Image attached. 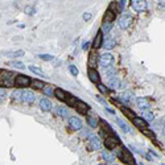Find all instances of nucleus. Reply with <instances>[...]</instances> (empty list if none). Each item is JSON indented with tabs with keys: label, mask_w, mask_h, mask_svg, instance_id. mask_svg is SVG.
I'll return each mask as SVG.
<instances>
[{
	"label": "nucleus",
	"mask_w": 165,
	"mask_h": 165,
	"mask_svg": "<svg viewBox=\"0 0 165 165\" xmlns=\"http://www.w3.org/2000/svg\"><path fill=\"white\" fill-rule=\"evenodd\" d=\"M67 95H69V94H66L62 89H56V90H54V96H56L57 99H59V101H62V102L66 101Z\"/></svg>",
	"instance_id": "obj_14"
},
{
	"label": "nucleus",
	"mask_w": 165,
	"mask_h": 165,
	"mask_svg": "<svg viewBox=\"0 0 165 165\" xmlns=\"http://www.w3.org/2000/svg\"><path fill=\"white\" fill-rule=\"evenodd\" d=\"M116 144H119V141L115 140V139H112V137H107L106 140H104V147H106L107 149L116 148Z\"/></svg>",
	"instance_id": "obj_13"
},
{
	"label": "nucleus",
	"mask_w": 165,
	"mask_h": 165,
	"mask_svg": "<svg viewBox=\"0 0 165 165\" xmlns=\"http://www.w3.org/2000/svg\"><path fill=\"white\" fill-rule=\"evenodd\" d=\"M87 124H89V127H91V128H96V125H98V119H96L95 116H87Z\"/></svg>",
	"instance_id": "obj_26"
},
{
	"label": "nucleus",
	"mask_w": 165,
	"mask_h": 165,
	"mask_svg": "<svg viewBox=\"0 0 165 165\" xmlns=\"http://www.w3.org/2000/svg\"><path fill=\"white\" fill-rule=\"evenodd\" d=\"M89 141H90L91 148L93 149H101L102 144H101V140H99V137L96 135H90L89 136Z\"/></svg>",
	"instance_id": "obj_8"
},
{
	"label": "nucleus",
	"mask_w": 165,
	"mask_h": 165,
	"mask_svg": "<svg viewBox=\"0 0 165 165\" xmlns=\"http://www.w3.org/2000/svg\"><path fill=\"white\" fill-rule=\"evenodd\" d=\"M13 78V73L11 72H1V86L4 87H11L12 85H15V79Z\"/></svg>",
	"instance_id": "obj_2"
},
{
	"label": "nucleus",
	"mask_w": 165,
	"mask_h": 165,
	"mask_svg": "<svg viewBox=\"0 0 165 165\" xmlns=\"http://www.w3.org/2000/svg\"><path fill=\"white\" fill-rule=\"evenodd\" d=\"M115 44H116V41H115L114 38L107 37L106 40L103 41V48H104V49H112V48L115 46Z\"/></svg>",
	"instance_id": "obj_21"
},
{
	"label": "nucleus",
	"mask_w": 165,
	"mask_h": 165,
	"mask_svg": "<svg viewBox=\"0 0 165 165\" xmlns=\"http://www.w3.org/2000/svg\"><path fill=\"white\" fill-rule=\"evenodd\" d=\"M7 95H8L7 91L4 90V89H0V101H4V99L7 98Z\"/></svg>",
	"instance_id": "obj_41"
},
{
	"label": "nucleus",
	"mask_w": 165,
	"mask_h": 165,
	"mask_svg": "<svg viewBox=\"0 0 165 165\" xmlns=\"http://www.w3.org/2000/svg\"><path fill=\"white\" fill-rule=\"evenodd\" d=\"M95 64H96V54H95V52H94L90 56V65H95Z\"/></svg>",
	"instance_id": "obj_42"
},
{
	"label": "nucleus",
	"mask_w": 165,
	"mask_h": 165,
	"mask_svg": "<svg viewBox=\"0 0 165 165\" xmlns=\"http://www.w3.org/2000/svg\"><path fill=\"white\" fill-rule=\"evenodd\" d=\"M144 156H145V157H147V160H149V161H153V159H154L153 154H152L151 152H149V153H145Z\"/></svg>",
	"instance_id": "obj_46"
},
{
	"label": "nucleus",
	"mask_w": 165,
	"mask_h": 165,
	"mask_svg": "<svg viewBox=\"0 0 165 165\" xmlns=\"http://www.w3.org/2000/svg\"><path fill=\"white\" fill-rule=\"evenodd\" d=\"M98 64L101 65L102 67L107 69V67L112 66V64H114V57H112V54H110V53H103L102 56H99Z\"/></svg>",
	"instance_id": "obj_1"
},
{
	"label": "nucleus",
	"mask_w": 165,
	"mask_h": 165,
	"mask_svg": "<svg viewBox=\"0 0 165 165\" xmlns=\"http://www.w3.org/2000/svg\"><path fill=\"white\" fill-rule=\"evenodd\" d=\"M141 132H143L144 135H147L148 137H151V139H156V133L152 132V131H148V130H145V128H143V130H141Z\"/></svg>",
	"instance_id": "obj_36"
},
{
	"label": "nucleus",
	"mask_w": 165,
	"mask_h": 165,
	"mask_svg": "<svg viewBox=\"0 0 165 165\" xmlns=\"http://www.w3.org/2000/svg\"><path fill=\"white\" fill-rule=\"evenodd\" d=\"M65 102L67 103V106H70V107H75V106H77V103H78L79 101H78L77 96L70 95V94H69V95H67V98H66V101H65Z\"/></svg>",
	"instance_id": "obj_20"
},
{
	"label": "nucleus",
	"mask_w": 165,
	"mask_h": 165,
	"mask_svg": "<svg viewBox=\"0 0 165 165\" xmlns=\"http://www.w3.org/2000/svg\"><path fill=\"white\" fill-rule=\"evenodd\" d=\"M136 104H137V107L139 108H141V110H148L149 107V103H148V101L147 99H144V98H137L136 99Z\"/></svg>",
	"instance_id": "obj_17"
},
{
	"label": "nucleus",
	"mask_w": 165,
	"mask_h": 165,
	"mask_svg": "<svg viewBox=\"0 0 165 165\" xmlns=\"http://www.w3.org/2000/svg\"><path fill=\"white\" fill-rule=\"evenodd\" d=\"M119 156H120L123 162H125V164H128V165H135V159H133L132 154H131L127 149H122V151L119 152Z\"/></svg>",
	"instance_id": "obj_5"
},
{
	"label": "nucleus",
	"mask_w": 165,
	"mask_h": 165,
	"mask_svg": "<svg viewBox=\"0 0 165 165\" xmlns=\"http://www.w3.org/2000/svg\"><path fill=\"white\" fill-rule=\"evenodd\" d=\"M118 24H119L120 29H127V28L132 24V17H131V15H123V16L119 19Z\"/></svg>",
	"instance_id": "obj_7"
},
{
	"label": "nucleus",
	"mask_w": 165,
	"mask_h": 165,
	"mask_svg": "<svg viewBox=\"0 0 165 165\" xmlns=\"http://www.w3.org/2000/svg\"><path fill=\"white\" fill-rule=\"evenodd\" d=\"M143 119H145L147 122H151V120L154 119V116H153V114H152V112H149V111H143Z\"/></svg>",
	"instance_id": "obj_33"
},
{
	"label": "nucleus",
	"mask_w": 165,
	"mask_h": 165,
	"mask_svg": "<svg viewBox=\"0 0 165 165\" xmlns=\"http://www.w3.org/2000/svg\"><path fill=\"white\" fill-rule=\"evenodd\" d=\"M102 157H103L106 161H108V162H112L115 160V156L112 153H110V152H107V151H103L102 152Z\"/></svg>",
	"instance_id": "obj_25"
},
{
	"label": "nucleus",
	"mask_w": 165,
	"mask_h": 165,
	"mask_svg": "<svg viewBox=\"0 0 165 165\" xmlns=\"http://www.w3.org/2000/svg\"><path fill=\"white\" fill-rule=\"evenodd\" d=\"M162 133H164V135H165V127L162 128Z\"/></svg>",
	"instance_id": "obj_52"
},
{
	"label": "nucleus",
	"mask_w": 165,
	"mask_h": 165,
	"mask_svg": "<svg viewBox=\"0 0 165 165\" xmlns=\"http://www.w3.org/2000/svg\"><path fill=\"white\" fill-rule=\"evenodd\" d=\"M132 8L136 12H144L148 8V4L145 0H132Z\"/></svg>",
	"instance_id": "obj_6"
},
{
	"label": "nucleus",
	"mask_w": 165,
	"mask_h": 165,
	"mask_svg": "<svg viewBox=\"0 0 165 165\" xmlns=\"http://www.w3.org/2000/svg\"><path fill=\"white\" fill-rule=\"evenodd\" d=\"M21 95H23L21 90H15L13 94H12V98L13 99H21Z\"/></svg>",
	"instance_id": "obj_37"
},
{
	"label": "nucleus",
	"mask_w": 165,
	"mask_h": 165,
	"mask_svg": "<svg viewBox=\"0 0 165 165\" xmlns=\"http://www.w3.org/2000/svg\"><path fill=\"white\" fill-rule=\"evenodd\" d=\"M25 13L27 15H35V8H32V7H27V8H25Z\"/></svg>",
	"instance_id": "obj_43"
},
{
	"label": "nucleus",
	"mask_w": 165,
	"mask_h": 165,
	"mask_svg": "<svg viewBox=\"0 0 165 165\" xmlns=\"http://www.w3.org/2000/svg\"><path fill=\"white\" fill-rule=\"evenodd\" d=\"M89 78H90L91 82L94 83H99L101 82V77H99V73L95 69H90L89 70Z\"/></svg>",
	"instance_id": "obj_12"
},
{
	"label": "nucleus",
	"mask_w": 165,
	"mask_h": 165,
	"mask_svg": "<svg viewBox=\"0 0 165 165\" xmlns=\"http://www.w3.org/2000/svg\"><path fill=\"white\" fill-rule=\"evenodd\" d=\"M30 82H32V79H30L29 77H27V75H17L16 78H15V85L17 86V87H27V86L30 85Z\"/></svg>",
	"instance_id": "obj_3"
},
{
	"label": "nucleus",
	"mask_w": 165,
	"mask_h": 165,
	"mask_svg": "<svg viewBox=\"0 0 165 165\" xmlns=\"http://www.w3.org/2000/svg\"><path fill=\"white\" fill-rule=\"evenodd\" d=\"M7 56H8V57H13V58L23 57V56H24V50H17V52H13V53H8Z\"/></svg>",
	"instance_id": "obj_34"
},
{
	"label": "nucleus",
	"mask_w": 165,
	"mask_h": 165,
	"mask_svg": "<svg viewBox=\"0 0 165 165\" xmlns=\"http://www.w3.org/2000/svg\"><path fill=\"white\" fill-rule=\"evenodd\" d=\"M20 101L25 104H33L36 101V95H35V93L30 90L23 91V95H21V99H20Z\"/></svg>",
	"instance_id": "obj_4"
},
{
	"label": "nucleus",
	"mask_w": 165,
	"mask_h": 165,
	"mask_svg": "<svg viewBox=\"0 0 165 165\" xmlns=\"http://www.w3.org/2000/svg\"><path fill=\"white\" fill-rule=\"evenodd\" d=\"M9 65H11V66H13L15 69H20V70H24V69H25V65H24V62H21V61H17V59H16V61H12Z\"/></svg>",
	"instance_id": "obj_27"
},
{
	"label": "nucleus",
	"mask_w": 165,
	"mask_h": 165,
	"mask_svg": "<svg viewBox=\"0 0 165 165\" xmlns=\"http://www.w3.org/2000/svg\"><path fill=\"white\" fill-rule=\"evenodd\" d=\"M141 165H143V164H141Z\"/></svg>",
	"instance_id": "obj_54"
},
{
	"label": "nucleus",
	"mask_w": 165,
	"mask_h": 165,
	"mask_svg": "<svg viewBox=\"0 0 165 165\" xmlns=\"http://www.w3.org/2000/svg\"><path fill=\"white\" fill-rule=\"evenodd\" d=\"M116 123H118V125H119V127L122 128L123 131H124V132H131V130H130V128H128V125L125 124V123L123 122V120H120V119H116Z\"/></svg>",
	"instance_id": "obj_30"
},
{
	"label": "nucleus",
	"mask_w": 165,
	"mask_h": 165,
	"mask_svg": "<svg viewBox=\"0 0 165 165\" xmlns=\"http://www.w3.org/2000/svg\"><path fill=\"white\" fill-rule=\"evenodd\" d=\"M132 122H133V124H135L136 127L141 128V130H143V128H147V127H148V124H147V120L143 119V118H137V116H136L135 119L132 120Z\"/></svg>",
	"instance_id": "obj_15"
},
{
	"label": "nucleus",
	"mask_w": 165,
	"mask_h": 165,
	"mask_svg": "<svg viewBox=\"0 0 165 165\" xmlns=\"http://www.w3.org/2000/svg\"><path fill=\"white\" fill-rule=\"evenodd\" d=\"M30 86H32L33 89H37V90H42V89L45 87V83H44L42 81L32 79V82H30Z\"/></svg>",
	"instance_id": "obj_23"
},
{
	"label": "nucleus",
	"mask_w": 165,
	"mask_h": 165,
	"mask_svg": "<svg viewBox=\"0 0 165 165\" xmlns=\"http://www.w3.org/2000/svg\"><path fill=\"white\" fill-rule=\"evenodd\" d=\"M112 165H116V164H112Z\"/></svg>",
	"instance_id": "obj_53"
},
{
	"label": "nucleus",
	"mask_w": 165,
	"mask_h": 165,
	"mask_svg": "<svg viewBox=\"0 0 165 165\" xmlns=\"http://www.w3.org/2000/svg\"><path fill=\"white\" fill-rule=\"evenodd\" d=\"M101 46H102V29L96 33L95 38H94V41H93V48L94 49H98V48H101Z\"/></svg>",
	"instance_id": "obj_18"
},
{
	"label": "nucleus",
	"mask_w": 165,
	"mask_h": 165,
	"mask_svg": "<svg viewBox=\"0 0 165 165\" xmlns=\"http://www.w3.org/2000/svg\"><path fill=\"white\" fill-rule=\"evenodd\" d=\"M112 27H114V23H103V25H102V32L108 33L110 30L112 29Z\"/></svg>",
	"instance_id": "obj_29"
},
{
	"label": "nucleus",
	"mask_w": 165,
	"mask_h": 165,
	"mask_svg": "<svg viewBox=\"0 0 165 165\" xmlns=\"http://www.w3.org/2000/svg\"><path fill=\"white\" fill-rule=\"evenodd\" d=\"M96 86H98V90H99V91H102L103 94H106V93H107V89L104 87L103 85H96Z\"/></svg>",
	"instance_id": "obj_45"
},
{
	"label": "nucleus",
	"mask_w": 165,
	"mask_h": 165,
	"mask_svg": "<svg viewBox=\"0 0 165 165\" xmlns=\"http://www.w3.org/2000/svg\"><path fill=\"white\" fill-rule=\"evenodd\" d=\"M29 70L30 72H33L35 74H37V75H41V77H44V73H42V70L41 69H38V67H36V66H29Z\"/></svg>",
	"instance_id": "obj_35"
},
{
	"label": "nucleus",
	"mask_w": 165,
	"mask_h": 165,
	"mask_svg": "<svg viewBox=\"0 0 165 165\" xmlns=\"http://www.w3.org/2000/svg\"><path fill=\"white\" fill-rule=\"evenodd\" d=\"M128 4V0H116V6H118V9L120 11H124V8L127 7Z\"/></svg>",
	"instance_id": "obj_28"
},
{
	"label": "nucleus",
	"mask_w": 165,
	"mask_h": 165,
	"mask_svg": "<svg viewBox=\"0 0 165 165\" xmlns=\"http://www.w3.org/2000/svg\"><path fill=\"white\" fill-rule=\"evenodd\" d=\"M120 108H122V112H123V114H124L127 118H130V119H132V120L136 118V114L132 111V110L127 108V107H120Z\"/></svg>",
	"instance_id": "obj_24"
},
{
	"label": "nucleus",
	"mask_w": 165,
	"mask_h": 165,
	"mask_svg": "<svg viewBox=\"0 0 165 165\" xmlns=\"http://www.w3.org/2000/svg\"><path fill=\"white\" fill-rule=\"evenodd\" d=\"M87 46H89V42H86L85 45H83V50H86V49H87Z\"/></svg>",
	"instance_id": "obj_49"
},
{
	"label": "nucleus",
	"mask_w": 165,
	"mask_h": 165,
	"mask_svg": "<svg viewBox=\"0 0 165 165\" xmlns=\"http://www.w3.org/2000/svg\"><path fill=\"white\" fill-rule=\"evenodd\" d=\"M115 74H116V70H115V69H112V67H107V72H106V75H107V77H108V78H111V75H112V77H114Z\"/></svg>",
	"instance_id": "obj_38"
},
{
	"label": "nucleus",
	"mask_w": 165,
	"mask_h": 165,
	"mask_svg": "<svg viewBox=\"0 0 165 165\" xmlns=\"http://www.w3.org/2000/svg\"><path fill=\"white\" fill-rule=\"evenodd\" d=\"M56 112H57V115H58V116H61V118H67V116H69V110H67L66 107H64V106H58V107H57Z\"/></svg>",
	"instance_id": "obj_19"
},
{
	"label": "nucleus",
	"mask_w": 165,
	"mask_h": 165,
	"mask_svg": "<svg viewBox=\"0 0 165 165\" xmlns=\"http://www.w3.org/2000/svg\"><path fill=\"white\" fill-rule=\"evenodd\" d=\"M38 57L41 59H45V61H52L53 59V56H50V54H38Z\"/></svg>",
	"instance_id": "obj_39"
},
{
	"label": "nucleus",
	"mask_w": 165,
	"mask_h": 165,
	"mask_svg": "<svg viewBox=\"0 0 165 165\" xmlns=\"http://www.w3.org/2000/svg\"><path fill=\"white\" fill-rule=\"evenodd\" d=\"M89 108H90V107L87 106V103H85V102H78L77 103V106H75V110H77L78 112H79V114H82V115H86L89 112Z\"/></svg>",
	"instance_id": "obj_11"
},
{
	"label": "nucleus",
	"mask_w": 165,
	"mask_h": 165,
	"mask_svg": "<svg viewBox=\"0 0 165 165\" xmlns=\"http://www.w3.org/2000/svg\"><path fill=\"white\" fill-rule=\"evenodd\" d=\"M69 125L73 130H82V122L81 119H78L77 116H73L69 119Z\"/></svg>",
	"instance_id": "obj_9"
},
{
	"label": "nucleus",
	"mask_w": 165,
	"mask_h": 165,
	"mask_svg": "<svg viewBox=\"0 0 165 165\" xmlns=\"http://www.w3.org/2000/svg\"><path fill=\"white\" fill-rule=\"evenodd\" d=\"M160 4H161V7H165V0H161V1H160Z\"/></svg>",
	"instance_id": "obj_50"
},
{
	"label": "nucleus",
	"mask_w": 165,
	"mask_h": 165,
	"mask_svg": "<svg viewBox=\"0 0 165 165\" xmlns=\"http://www.w3.org/2000/svg\"><path fill=\"white\" fill-rule=\"evenodd\" d=\"M69 70H70V73H72L74 77H77V75H78V69L74 66V65H70V66H69Z\"/></svg>",
	"instance_id": "obj_40"
},
{
	"label": "nucleus",
	"mask_w": 165,
	"mask_h": 165,
	"mask_svg": "<svg viewBox=\"0 0 165 165\" xmlns=\"http://www.w3.org/2000/svg\"><path fill=\"white\" fill-rule=\"evenodd\" d=\"M87 133H89V132H87V131H86V130H85V131H82V135H85V136H86V135H87Z\"/></svg>",
	"instance_id": "obj_51"
},
{
	"label": "nucleus",
	"mask_w": 165,
	"mask_h": 165,
	"mask_svg": "<svg viewBox=\"0 0 165 165\" xmlns=\"http://www.w3.org/2000/svg\"><path fill=\"white\" fill-rule=\"evenodd\" d=\"M44 90V94H45V95H54V90L53 89H52V86L50 85H45V87L42 89Z\"/></svg>",
	"instance_id": "obj_31"
},
{
	"label": "nucleus",
	"mask_w": 165,
	"mask_h": 165,
	"mask_svg": "<svg viewBox=\"0 0 165 165\" xmlns=\"http://www.w3.org/2000/svg\"><path fill=\"white\" fill-rule=\"evenodd\" d=\"M120 83H122V82H120L118 78H115V77L114 78H110V79H108V87L110 89H114V90H115V89H119Z\"/></svg>",
	"instance_id": "obj_22"
},
{
	"label": "nucleus",
	"mask_w": 165,
	"mask_h": 165,
	"mask_svg": "<svg viewBox=\"0 0 165 165\" xmlns=\"http://www.w3.org/2000/svg\"><path fill=\"white\" fill-rule=\"evenodd\" d=\"M106 110H107V111H108V112H111V114H115V111H114V110H112V108H110V107H107V106H106Z\"/></svg>",
	"instance_id": "obj_48"
},
{
	"label": "nucleus",
	"mask_w": 165,
	"mask_h": 165,
	"mask_svg": "<svg viewBox=\"0 0 165 165\" xmlns=\"http://www.w3.org/2000/svg\"><path fill=\"white\" fill-rule=\"evenodd\" d=\"M115 20V12L112 9H107L103 17V23H112Z\"/></svg>",
	"instance_id": "obj_16"
},
{
	"label": "nucleus",
	"mask_w": 165,
	"mask_h": 165,
	"mask_svg": "<svg viewBox=\"0 0 165 165\" xmlns=\"http://www.w3.org/2000/svg\"><path fill=\"white\" fill-rule=\"evenodd\" d=\"M132 98H133L132 93H130V91H127V93H124V94H123V95H122V98H120V99H122L123 102H125V103H127V102H130Z\"/></svg>",
	"instance_id": "obj_32"
},
{
	"label": "nucleus",
	"mask_w": 165,
	"mask_h": 165,
	"mask_svg": "<svg viewBox=\"0 0 165 165\" xmlns=\"http://www.w3.org/2000/svg\"><path fill=\"white\" fill-rule=\"evenodd\" d=\"M40 108L45 112H49V111H52V108H53V104H52V102L49 101V99H41L40 101Z\"/></svg>",
	"instance_id": "obj_10"
},
{
	"label": "nucleus",
	"mask_w": 165,
	"mask_h": 165,
	"mask_svg": "<svg viewBox=\"0 0 165 165\" xmlns=\"http://www.w3.org/2000/svg\"><path fill=\"white\" fill-rule=\"evenodd\" d=\"M96 99H98V101H99V102H101V103H102V104H104V106H107V103H106V101H104V99H103V98H101V96H96Z\"/></svg>",
	"instance_id": "obj_47"
},
{
	"label": "nucleus",
	"mask_w": 165,
	"mask_h": 165,
	"mask_svg": "<svg viewBox=\"0 0 165 165\" xmlns=\"http://www.w3.org/2000/svg\"><path fill=\"white\" fill-rule=\"evenodd\" d=\"M90 19H91V13H90V12H86V13H83V20H85V21H89Z\"/></svg>",
	"instance_id": "obj_44"
}]
</instances>
